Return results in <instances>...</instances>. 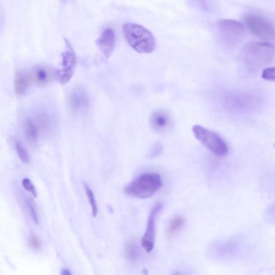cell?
Returning a JSON list of instances; mask_svg holds the SVG:
<instances>
[{"mask_svg": "<svg viewBox=\"0 0 275 275\" xmlns=\"http://www.w3.org/2000/svg\"><path fill=\"white\" fill-rule=\"evenodd\" d=\"M123 32L127 43L137 52L150 53L156 49L155 37L144 26L135 23H126L123 26Z\"/></svg>", "mask_w": 275, "mask_h": 275, "instance_id": "1", "label": "cell"}, {"mask_svg": "<svg viewBox=\"0 0 275 275\" xmlns=\"http://www.w3.org/2000/svg\"><path fill=\"white\" fill-rule=\"evenodd\" d=\"M162 186V180L159 174L147 173L137 177L127 184L124 191L131 197L146 199L153 196Z\"/></svg>", "mask_w": 275, "mask_h": 275, "instance_id": "2", "label": "cell"}, {"mask_svg": "<svg viewBox=\"0 0 275 275\" xmlns=\"http://www.w3.org/2000/svg\"><path fill=\"white\" fill-rule=\"evenodd\" d=\"M274 56V45L267 42L248 43L242 51V57L245 61L258 66L271 63Z\"/></svg>", "mask_w": 275, "mask_h": 275, "instance_id": "3", "label": "cell"}, {"mask_svg": "<svg viewBox=\"0 0 275 275\" xmlns=\"http://www.w3.org/2000/svg\"><path fill=\"white\" fill-rule=\"evenodd\" d=\"M192 132L194 137L214 155L224 157L229 152L225 141L217 133L198 125L193 126Z\"/></svg>", "mask_w": 275, "mask_h": 275, "instance_id": "4", "label": "cell"}, {"mask_svg": "<svg viewBox=\"0 0 275 275\" xmlns=\"http://www.w3.org/2000/svg\"><path fill=\"white\" fill-rule=\"evenodd\" d=\"M247 28L255 36L271 41L275 37V27L269 19L253 13H248L243 17Z\"/></svg>", "mask_w": 275, "mask_h": 275, "instance_id": "5", "label": "cell"}, {"mask_svg": "<svg viewBox=\"0 0 275 275\" xmlns=\"http://www.w3.org/2000/svg\"><path fill=\"white\" fill-rule=\"evenodd\" d=\"M217 26L220 36L227 44L236 45L245 36V25L236 20L221 19L217 22Z\"/></svg>", "mask_w": 275, "mask_h": 275, "instance_id": "6", "label": "cell"}, {"mask_svg": "<svg viewBox=\"0 0 275 275\" xmlns=\"http://www.w3.org/2000/svg\"><path fill=\"white\" fill-rule=\"evenodd\" d=\"M163 207V204L158 202L153 206L151 210L146 230L142 240V246L147 253H150L153 250L156 239V218Z\"/></svg>", "mask_w": 275, "mask_h": 275, "instance_id": "7", "label": "cell"}, {"mask_svg": "<svg viewBox=\"0 0 275 275\" xmlns=\"http://www.w3.org/2000/svg\"><path fill=\"white\" fill-rule=\"evenodd\" d=\"M32 79L39 86H45L60 80V71L49 65L41 64L35 67Z\"/></svg>", "mask_w": 275, "mask_h": 275, "instance_id": "8", "label": "cell"}, {"mask_svg": "<svg viewBox=\"0 0 275 275\" xmlns=\"http://www.w3.org/2000/svg\"><path fill=\"white\" fill-rule=\"evenodd\" d=\"M66 50L63 53V69L60 70L59 81L63 84L69 83L76 68L77 58L70 43L66 40Z\"/></svg>", "mask_w": 275, "mask_h": 275, "instance_id": "9", "label": "cell"}, {"mask_svg": "<svg viewBox=\"0 0 275 275\" xmlns=\"http://www.w3.org/2000/svg\"><path fill=\"white\" fill-rule=\"evenodd\" d=\"M89 104V93L84 87L79 86L72 91L69 99V106L72 112H81L88 108Z\"/></svg>", "mask_w": 275, "mask_h": 275, "instance_id": "10", "label": "cell"}, {"mask_svg": "<svg viewBox=\"0 0 275 275\" xmlns=\"http://www.w3.org/2000/svg\"><path fill=\"white\" fill-rule=\"evenodd\" d=\"M150 125L153 130L160 135H164L171 130L173 126L172 119L167 111L157 110L151 115Z\"/></svg>", "mask_w": 275, "mask_h": 275, "instance_id": "11", "label": "cell"}, {"mask_svg": "<svg viewBox=\"0 0 275 275\" xmlns=\"http://www.w3.org/2000/svg\"><path fill=\"white\" fill-rule=\"evenodd\" d=\"M116 42L115 31L109 28L104 29L97 39L96 45L105 59H108L112 54Z\"/></svg>", "mask_w": 275, "mask_h": 275, "instance_id": "12", "label": "cell"}, {"mask_svg": "<svg viewBox=\"0 0 275 275\" xmlns=\"http://www.w3.org/2000/svg\"><path fill=\"white\" fill-rule=\"evenodd\" d=\"M32 77L28 72L20 71L17 73L15 80V90L17 94L23 96L28 92Z\"/></svg>", "mask_w": 275, "mask_h": 275, "instance_id": "13", "label": "cell"}, {"mask_svg": "<svg viewBox=\"0 0 275 275\" xmlns=\"http://www.w3.org/2000/svg\"><path fill=\"white\" fill-rule=\"evenodd\" d=\"M24 135L26 141L32 146H36L38 143V129L31 119L26 121L24 125Z\"/></svg>", "mask_w": 275, "mask_h": 275, "instance_id": "14", "label": "cell"}, {"mask_svg": "<svg viewBox=\"0 0 275 275\" xmlns=\"http://www.w3.org/2000/svg\"><path fill=\"white\" fill-rule=\"evenodd\" d=\"M125 252L127 258L132 263H135L140 256L139 247L133 240L127 241L125 246Z\"/></svg>", "mask_w": 275, "mask_h": 275, "instance_id": "15", "label": "cell"}, {"mask_svg": "<svg viewBox=\"0 0 275 275\" xmlns=\"http://www.w3.org/2000/svg\"><path fill=\"white\" fill-rule=\"evenodd\" d=\"M185 223V219L181 216L173 218L168 227L167 234L169 237H172L183 227Z\"/></svg>", "mask_w": 275, "mask_h": 275, "instance_id": "16", "label": "cell"}, {"mask_svg": "<svg viewBox=\"0 0 275 275\" xmlns=\"http://www.w3.org/2000/svg\"><path fill=\"white\" fill-rule=\"evenodd\" d=\"M84 186L87 196L89 199L90 203L92 207V215L93 217H95L98 213V207L94 195H93V193L90 188V187L88 185L84 183Z\"/></svg>", "mask_w": 275, "mask_h": 275, "instance_id": "17", "label": "cell"}, {"mask_svg": "<svg viewBox=\"0 0 275 275\" xmlns=\"http://www.w3.org/2000/svg\"><path fill=\"white\" fill-rule=\"evenodd\" d=\"M15 148L18 156L22 162L24 164H28L30 162V157L27 151H26L23 146L18 141L15 143Z\"/></svg>", "mask_w": 275, "mask_h": 275, "instance_id": "18", "label": "cell"}, {"mask_svg": "<svg viewBox=\"0 0 275 275\" xmlns=\"http://www.w3.org/2000/svg\"><path fill=\"white\" fill-rule=\"evenodd\" d=\"M22 185L24 188L31 192L34 197L36 198L37 197V192L36 187L33 185L31 181L29 179L25 178L23 180Z\"/></svg>", "mask_w": 275, "mask_h": 275, "instance_id": "19", "label": "cell"}, {"mask_svg": "<svg viewBox=\"0 0 275 275\" xmlns=\"http://www.w3.org/2000/svg\"><path fill=\"white\" fill-rule=\"evenodd\" d=\"M38 119L40 126H41L43 129L48 128L50 120L48 114L45 112L40 113L38 117Z\"/></svg>", "mask_w": 275, "mask_h": 275, "instance_id": "20", "label": "cell"}, {"mask_svg": "<svg viewBox=\"0 0 275 275\" xmlns=\"http://www.w3.org/2000/svg\"><path fill=\"white\" fill-rule=\"evenodd\" d=\"M262 78L268 81H275V69L274 67H270L265 69L262 74Z\"/></svg>", "mask_w": 275, "mask_h": 275, "instance_id": "21", "label": "cell"}, {"mask_svg": "<svg viewBox=\"0 0 275 275\" xmlns=\"http://www.w3.org/2000/svg\"><path fill=\"white\" fill-rule=\"evenodd\" d=\"M29 244L33 249L37 250H39L42 246L41 241L33 233H31L29 236Z\"/></svg>", "mask_w": 275, "mask_h": 275, "instance_id": "22", "label": "cell"}, {"mask_svg": "<svg viewBox=\"0 0 275 275\" xmlns=\"http://www.w3.org/2000/svg\"><path fill=\"white\" fill-rule=\"evenodd\" d=\"M33 200L31 199L29 201V207L31 212L33 220L36 223L38 222V218L37 214L36 209L34 203H33Z\"/></svg>", "mask_w": 275, "mask_h": 275, "instance_id": "23", "label": "cell"}, {"mask_svg": "<svg viewBox=\"0 0 275 275\" xmlns=\"http://www.w3.org/2000/svg\"><path fill=\"white\" fill-rule=\"evenodd\" d=\"M163 151L162 146L159 144H156L154 146L153 149L151 152V157L152 158L156 157L159 155Z\"/></svg>", "mask_w": 275, "mask_h": 275, "instance_id": "24", "label": "cell"}, {"mask_svg": "<svg viewBox=\"0 0 275 275\" xmlns=\"http://www.w3.org/2000/svg\"><path fill=\"white\" fill-rule=\"evenodd\" d=\"M193 1L201 6V8L205 9L207 8V4L206 0H193Z\"/></svg>", "mask_w": 275, "mask_h": 275, "instance_id": "25", "label": "cell"}, {"mask_svg": "<svg viewBox=\"0 0 275 275\" xmlns=\"http://www.w3.org/2000/svg\"><path fill=\"white\" fill-rule=\"evenodd\" d=\"M62 275H71V273H70V271L69 270H63L62 271Z\"/></svg>", "mask_w": 275, "mask_h": 275, "instance_id": "26", "label": "cell"}]
</instances>
